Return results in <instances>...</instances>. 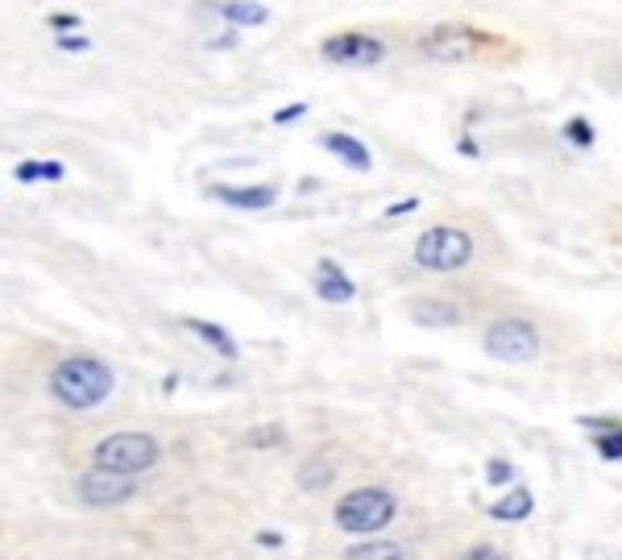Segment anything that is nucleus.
Masks as SVG:
<instances>
[{
    "label": "nucleus",
    "instance_id": "31",
    "mask_svg": "<svg viewBox=\"0 0 622 560\" xmlns=\"http://www.w3.org/2000/svg\"><path fill=\"white\" fill-rule=\"evenodd\" d=\"M457 149H460V154H469V158H481V149H477V142H474V137H460V142H457Z\"/></svg>",
    "mask_w": 622,
    "mask_h": 560
},
{
    "label": "nucleus",
    "instance_id": "12",
    "mask_svg": "<svg viewBox=\"0 0 622 560\" xmlns=\"http://www.w3.org/2000/svg\"><path fill=\"white\" fill-rule=\"evenodd\" d=\"M407 315L419 329H453V324H460V308L448 303V299H411Z\"/></svg>",
    "mask_w": 622,
    "mask_h": 560
},
{
    "label": "nucleus",
    "instance_id": "16",
    "mask_svg": "<svg viewBox=\"0 0 622 560\" xmlns=\"http://www.w3.org/2000/svg\"><path fill=\"white\" fill-rule=\"evenodd\" d=\"M332 478H336V465L328 457H308L299 465V486L303 490H324V486H332Z\"/></svg>",
    "mask_w": 622,
    "mask_h": 560
},
{
    "label": "nucleus",
    "instance_id": "17",
    "mask_svg": "<svg viewBox=\"0 0 622 560\" xmlns=\"http://www.w3.org/2000/svg\"><path fill=\"white\" fill-rule=\"evenodd\" d=\"M560 137H564V142H569L573 149H593V146H598V129H593L590 116H581V113L569 116V121L560 125Z\"/></svg>",
    "mask_w": 622,
    "mask_h": 560
},
{
    "label": "nucleus",
    "instance_id": "27",
    "mask_svg": "<svg viewBox=\"0 0 622 560\" xmlns=\"http://www.w3.org/2000/svg\"><path fill=\"white\" fill-rule=\"evenodd\" d=\"M460 560H510V557L502 552V548H494V545H477V548H469V552H465Z\"/></svg>",
    "mask_w": 622,
    "mask_h": 560
},
{
    "label": "nucleus",
    "instance_id": "4",
    "mask_svg": "<svg viewBox=\"0 0 622 560\" xmlns=\"http://www.w3.org/2000/svg\"><path fill=\"white\" fill-rule=\"evenodd\" d=\"M540 324L531 320V315H498L486 324L481 332V349H486V357L502 365H531L540 357Z\"/></svg>",
    "mask_w": 622,
    "mask_h": 560
},
{
    "label": "nucleus",
    "instance_id": "11",
    "mask_svg": "<svg viewBox=\"0 0 622 560\" xmlns=\"http://www.w3.org/2000/svg\"><path fill=\"white\" fill-rule=\"evenodd\" d=\"M320 149H328L336 163H344L349 170H357V175H365V170H374V154H370V146L361 142V137H353V133H320Z\"/></svg>",
    "mask_w": 622,
    "mask_h": 560
},
{
    "label": "nucleus",
    "instance_id": "14",
    "mask_svg": "<svg viewBox=\"0 0 622 560\" xmlns=\"http://www.w3.org/2000/svg\"><path fill=\"white\" fill-rule=\"evenodd\" d=\"M220 17L229 21L232 30H258V25L270 21V9H266L262 0H225Z\"/></svg>",
    "mask_w": 622,
    "mask_h": 560
},
{
    "label": "nucleus",
    "instance_id": "28",
    "mask_svg": "<svg viewBox=\"0 0 622 560\" xmlns=\"http://www.w3.org/2000/svg\"><path fill=\"white\" fill-rule=\"evenodd\" d=\"M50 30L75 33V30H80V17H75V13H50Z\"/></svg>",
    "mask_w": 622,
    "mask_h": 560
},
{
    "label": "nucleus",
    "instance_id": "9",
    "mask_svg": "<svg viewBox=\"0 0 622 560\" xmlns=\"http://www.w3.org/2000/svg\"><path fill=\"white\" fill-rule=\"evenodd\" d=\"M208 196L229 204V208H241V212H266L279 204V187L274 183H246V187H232V183H216L208 187Z\"/></svg>",
    "mask_w": 622,
    "mask_h": 560
},
{
    "label": "nucleus",
    "instance_id": "10",
    "mask_svg": "<svg viewBox=\"0 0 622 560\" xmlns=\"http://www.w3.org/2000/svg\"><path fill=\"white\" fill-rule=\"evenodd\" d=\"M311 287H315V295L324 299V303H353V299H357V282L349 279L344 266L332 262V258H320V262H315Z\"/></svg>",
    "mask_w": 622,
    "mask_h": 560
},
{
    "label": "nucleus",
    "instance_id": "2",
    "mask_svg": "<svg viewBox=\"0 0 622 560\" xmlns=\"http://www.w3.org/2000/svg\"><path fill=\"white\" fill-rule=\"evenodd\" d=\"M113 370L100 362V357H87V353H75V357H63V362L50 370V395L54 403H63L71 412H92L104 398L113 395Z\"/></svg>",
    "mask_w": 622,
    "mask_h": 560
},
{
    "label": "nucleus",
    "instance_id": "8",
    "mask_svg": "<svg viewBox=\"0 0 622 560\" xmlns=\"http://www.w3.org/2000/svg\"><path fill=\"white\" fill-rule=\"evenodd\" d=\"M75 490L87 507H116V502H129L137 495V486L133 478L125 474H108V469H87L80 481H75Z\"/></svg>",
    "mask_w": 622,
    "mask_h": 560
},
{
    "label": "nucleus",
    "instance_id": "13",
    "mask_svg": "<svg viewBox=\"0 0 622 560\" xmlns=\"http://www.w3.org/2000/svg\"><path fill=\"white\" fill-rule=\"evenodd\" d=\"M531 511H536V495L519 481L507 495H498V502H490V519H498V523H523V519H531Z\"/></svg>",
    "mask_w": 622,
    "mask_h": 560
},
{
    "label": "nucleus",
    "instance_id": "6",
    "mask_svg": "<svg viewBox=\"0 0 622 560\" xmlns=\"http://www.w3.org/2000/svg\"><path fill=\"white\" fill-rule=\"evenodd\" d=\"M96 469H108V474H125V478H137L158 465L163 448L149 432H113L96 445Z\"/></svg>",
    "mask_w": 622,
    "mask_h": 560
},
{
    "label": "nucleus",
    "instance_id": "20",
    "mask_svg": "<svg viewBox=\"0 0 622 560\" xmlns=\"http://www.w3.org/2000/svg\"><path fill=\"white\" fill-rule=\"evenodd\" d=\"M515 462H507V457H490L486 462V481H490L494 490H507V486H515Z\"/></svg>",
    "mask_w": 622,
    "mask_h": 560
},
{
    "label": "nucleus",
    "instance_id": "3",
    "mask_svg": "<svg viewBox=\"0 0 622 560\" xmlns=\"http://www.w3.org/2000/svg\"><path fill=\"white\" fill-rule=\"evenodd\" d=\"M474 232L460 229V225H432L415 237V249H411L415 266L427 274H457L474 262Z\"/></svg>",
    "mask_w": 622,
    "mask_h": 560
},
{
    "label": "nucleus",
    "instance_id": "15",
    "mask_svg": "<svg viewBox=\"0 0 622 560\" xmlns=\"http://www.w3.org/2000/svg\"><path fill=\"white\" fill-rule=\"evenodd\" d=\"M183 329L191 332V336H199V341H204L208 349H216L220 357H229V362L237 357V341H232V336L220 329V324H212V320H183Z\"/></svg>",
    "mask_w": 622,
    "mask_h": 560
},
{
    "label": "nucleus",
    "instance_id": "29",
    "mask_svg": "<svg viewBox=\"0 0 622 560\" xmlns=\"http://www.w3.org/2000/svg\"><path fill=\"white\" fill-rule=\"evenodd\" d=\"M415 208H419V199L415 196L403 199V204H391V208H386V220H394V216H407V212H415Z\"/></svg>",
    "mask_w": 622,
    "mask_h": 560
},
{
    "label": "nucleus",
    "instance_id": "24",
    "mask_svg": "<svg viewBox=\"0 0 622 560\" xmlns=\"http://www.w3.org/2000/svg\"><path fill=\"white\" fill-rule=\"evenodd\" d=\"M54 46L59 50H71V54H83V50H92V38L87 33H63V38H54Z\"/></svg>",
    "mask_w": 622,
    "mask_h": 560
},
{
    "label": "nucleus",
    "instance_id": "22",
    "mask_svg": "<svg viewBox=\"0 0 622 560\" xmlns=\"http://www.w3.org/2000/svg\"><path fill=\"white\" fill-rule=\"evenodd\" d=\"M287 440V432L279 428V424H266V428H249L246 432V445L262 448V445H282Z\"/></svg>",
    "mask_w": 622,
    "mask_h": 560
},
{
    "label": "nucleus",
    "instance_id": "25",
    "mask_svg": "<svg viewBox=\"0 0 622 560\" xmlns=\"http://www.w3.org/2000/svg\"><path fill=\"white\" fill-rule=\"evenodd\" d=\"M303 116H308V104L299 100V104H287V108H279V113L270 116V121H274V125H291V121H303Z\"/></svg>",
    "mask_w": 622,
    "mask_h": 560
},
{
    "label": "nucleus",
    "instance_id": "30",
    "mask_svg": "<svg viewBox=\"0 0 622 560\" xmlns=\"http://www.w3.org/2000/svg\"><path fill=\"white\" fill-rule=\"evenodd\" d=\"M258 545H262V548H279L282 536H279V531H258Z\"/></svg>",
    "mask_w": 622,
    "mask_h": 560
},
{
    "label": "nucleus",
    "instance_id": "18",
    "mask_svg": "<svg viewBox=\"0 0 622 560\" xmlns=\"http://www.w3.org/2000/svg\"><path fill=\"white\" fill-rule=\"evenodd\" d=\"M344 560H407V557L391 540H361V545L344 548Z\"/></svg>",
    "mask_w": 622,
    "mask_h": 560
},
{
    "label": "nucleus",
    "instance_id": "5",
    "mask_svg": "<svg viewBox=\"0 0 622 560\" xmlns=\"http://www.w3.org/2000/svg\"><path fill=\"white\" fill-rule=\"evenodd\" d=\"M394 511H398V498L382 486H361L336 502V528L349 536H374V531L391 528Z\"/></svg>",
    "mask_w": 622,
    "mask_h": 560
},
{
    "label": "nucleus",
    "instance_id": "19",
    "mask_svg": "<svg viewBox=\"0 0 622 560\" xmlns=\"http://www.w3.org/2000/svg\"><path fill=\"white\" fill-rule=\"evenodd\" d=\"M21 183H59L66 175L63 163H17L13 170Z\"/></svg>",
    "mask_w": 622,
    "mask_h": 560
},
{
    "label": "nucleus",
    "instance_id": "21",
    "mask_svg": "<svg viewBox=\"0 0 622 560\" xmlns=\"http://www.w3.org/2000/svg\"><path fill=\"white\" fill-rule=\"evenodd\" d=\"M593 448L602 462H622V428L614 432H593Z\"/></svg>",
    "mask_w": 622,
    "mask_h": 560
},
{
    "label": "nucleus",
    "instance_id": "7",
    "mask_svg": "<svg viewBox=\"0 0 622 560\" xmlns=\"http://www.w3.org/2000/svg\"><path fill=\"white\" fill-rule=\"evenodd\" d=\"M320 59L341 71H374L391 59V46L377 38V33L365 30H336L320 38Z\"/></svg>",
    "mask_w": 622,
    "mask_h": 560
},
{
    "label": "nucleus",
    "instance_id": "1",
    "mask_svg": "<svg viewBox=\"0 0 622 560\" xmlns=\"http://www.w3.org/2000/svg\"><path fill=\"white\" fill-rule=\"evenodd\" d=\"M415 50L440 66H515L523 63V46L498 30L474 21H436L415 38Z\"/></svg>",
    "mask_w": 622,
    "mask_h": 560
},
{
    "label": "nucleus",
    "instance_id": "23",
    "mask_svg": "<svg viewBox=\"0 0 622 560\" xmlns=\"http://www.w3.org/2000/svg\"><path fill=\"white\" fill-rule=\"evenodd\" d=\"M577 424L581 428L590 432H614V428H622V415H577Z\"/></svg>",
    "mask_w": 622,
    "mask_h": 560
},
{
    "label": "nucleus",
    "instance_id": "26",
    "mask_svg": "<svg viewBox=\"0 0 622 560\" xmlns=\"http://www.w3.org/2000/svg\"><path fill=\"white\" fill-rule=\"evenodd\" d=\"M237 46H241V30H232V25L229 30H220L212 42H208V50H237Z\"/></svg>",
    "mask_w": 622,
    "mask_h": 560
}]
</instances>
